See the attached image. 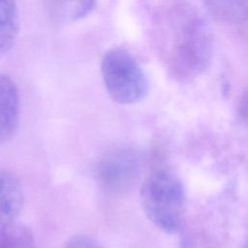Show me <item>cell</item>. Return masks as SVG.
<instances>
[{
    "mask_svg": "<svg viewBox=\"0 0 248 248\" xmlns=\"http://www.w3.org/2000/svg\"><path fill=\"white\" fill-rule=\"evenodd\" d=\"M162 50L168 72L176 80L197 78L211 64L213 37L203 17L190 7L179 6L167 16Z\"/></svg>",
    "mask_w": 248,
    "mask_h": 248,
    "instance_id": "cell-1",
    "label": "cell"
},
{
    "mask_svg": "<svg viewBox=\"0 0 248 248\" xmlns=\"http://www.w3.org/2000/svg\"><path fill=\"white\" fill-rule=\"evenodd\" d=\"M140 204L148 220L166 233L174 234L185 226L187 196L181 179L171 170H156L143 180Z\"/></svg>",
    "mask_w": 248,
    "mask_h": 248,
    "instance_id": "cell-2",
    "label": "cell"
},
{
    "mask_svg": "<svg viewBox=\"0 0 248 248\" xmlns=\"http://www.w3.org/2000/svg\"><path fill=\"white\" fill-rule=\"evenodd\" d=\"M101 74L107 92L118 104H137L148 93V80L142 68L123 48H110L104 54Z\"/></svg>",
    "mask_w": 248,
    "mask_h": 248,
    "instance_id": "cell-3",
    "label": "cell"
},
{
    "mask_svg": "<svg viewBox=\"0 0 248 248\" xmlns=\"http://www.w3.org/2000/svg\"><path fill=\"white\" fill-rule=\"evenodd\" d=\"M138 158L128 150H116L104 156L97 166V177L108 189L123 190L138 173Z\"/></svg>",
    "mask_w": 248,
    "mask_h": 248,
    "instance_id": "cell-4",
    "label": "cell"
},
{
    "mask_svg": "<svg viewBox=\"0 0 248 248\" xmlns=\"http://www.w3.org/2000/svg\"><path fill=\"white\" fill-rule=\"evenodd\" d=\"M19 117V94L15 81L0 74V143L15 134Z\"/></svg>",
    "mask_w": 248,
    "mask_h": 248,
    "instance_id": "cell-5",
    "label": "cell"
},
{
    "mask_svg": "<svg viewBox=\"0 0 248 248\" xmlns=\"http://www.w3.org/2000/svg\"><path fill=\"white\" fill-rule=\"evenodd\" d=\"M24 196L18 178L0 168V224L14 221L23 207Z\"/></svg>",
    "mask_w": 248,
    "mask_h": 248,
    "instance_id": "cell-6",
    "label": "cell"
},
{
    "mask_svg": "<svg viewBox=\"0 0 248 248\" xmlns=\"http://www.w3.org/2000/svg\"><path fill=\"white\" fill-rule=\"evenodd\" d=\"M97 0H46L50 16L59 22L78 21L95 8Z\"/></svg>",
    "mask_w": 248,
    "mask_h": 248,
    "instance_id": "cell-7",
    "label": "cell"
},
{
    "mask_svg": "<svg viewBox=\"0 0 248 248\" xmlns=\"http://www.w3.org/2000/svg\"><path fill=\"white\" fill-rule=\"evenodd\" d=\"M19 28L16 0H0V54L14 46Z\"/></svg>",
    "mask_w": 248,
    "mask_h": 248,
    "instance_id": "cell-8",
    "label": "cell"
},
{
    "mask_svg": "<svg viewBox=\"0 0 248 248\" xmlns=\"http://www.w3.org/2000/svg\"><path fill=\"white\" fill-rule=\"evenodd\" d=\"M207 10L218 19L241 23L248 20V0H203Z\"/></svg>",
    "mask_w": 248,
    "mask_h": 248,
    "instance_id": "cell-9",
    "label": "cell"
},
{
    "mask_svg": "<svg viewBox=\"0 0 248 248\" xmlns=\"http://www.w3.org/2000/svg\"><path fill=\"white\" fill-rule=\"evenodd\" d=\"M0 248H36L31 231L15 220L0 224Z\"/></svg>",
    "mask_w": 248,
    "mask_h": 248,
    "instance_id": "cell-10",
    "label": "cell"
},
{
    "mask_svg": "<svg viewBox=\"0 0 248 248\" xmlns=\"http://www.w3.org/2000/svg\"><path fill=\"white\" fill-rule=\"evenodd\" d=\"M64 248H105L96 239L86 235H77L67 241Z\"/></svg>",
    "mask_w": 248,
    "mask_h": 248,
    "instance_id": "cell-11",
    "label": "cell"
},
{
    "mask_svg": "<svg viewBox=\"0 0 248 248\" xmlns=\"http://www.w3.org/2000/svg\"><path fill=\"white\" fill-rule=\"evenodd\" d=\"M238 112L243 122L248 127V88L241 94L238 102Z\"/></svg>",
    "mask_w": 248,
    "mask_h": 248,
    "instance_id": "cell-12",
    "label": "cell"
},
{
    "mask_svg": "<svg viewBox=\"0 0 248 248\" xmlns=\"http://www.w3.org/2000/svg\"><path fill=\"white\" fill-rule=\"evenodd\" d=\"M244 248H248V232L246 235V239H245V244H244Z\"/></svg>",
    "mask_w": 248,
    "mask_h": 248,
    "instance_id": "cell-13",
    "label": "cell"
}]
</instances>
